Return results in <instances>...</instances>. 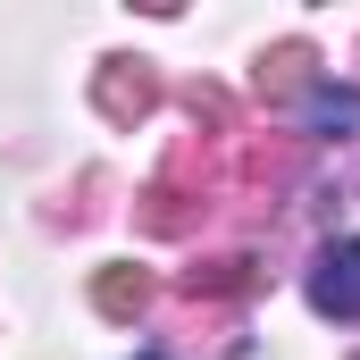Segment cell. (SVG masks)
I'll list each match as a JSON object with an SVG mask.
<instances>
[{
    "mask_svg": "<svg viewBox=\"0 0 360 360\" xmlns=\"http://www.w3.org/2000/svg\"><path fill=\"white\" fill-rule=\"evenodd\" d=\"M310 302H319L327 319H352V327H360V235H344V243L319 252V269H310Z\"/></svg>",
    "mask_w": 360,
    "mask_h": 360,
    "instance_id": "1",
    "label": "cell"
},
{
    "mask_svg": "<svg viewBox=\"0 0 360 360\" xmlns=\"http://www.w3.org/2000/svg\"><path fill=\"white\" fill-rule=\"evenodd\" d=\"M143 293H151V285H143L134 269H109L101 285H92V302H101L109 319H126V310H143Z\"/></svg>",
    "mask_w": 360,
    "mask_h": 360,
    "instance_id": "2",
    "label": "cell"
},
{
    "mask_svg": "<svg viewBox=\"0 0 360 360\" xmlns=\"http://www.w3.org/2000/svg\"><path fill=\"white\" fill-rule=\"evenodd\" d=\"M352 117H360V92H335V84L310 92V126H352Z\"/></svg>",
    "mask_w": 360,
    "mask_h": 360,
    "instance_id": "4",
    "label": "cell"
},
{
    "mask_svg": "<svg viewBox=\"0 0 360 360\" xmlns=\"http://www.w3.org/2000/svg\"><path fill=\"white\" fill-rule=\"evenodd\" d=\"M184 285H193V293H243V285H252V260H210V269H193Z\"/></svg>",
    "mask_w": 360,
    "mask_h": 360,
    "instance_id": "3",
    "label": "cell"
}]
</instances>
